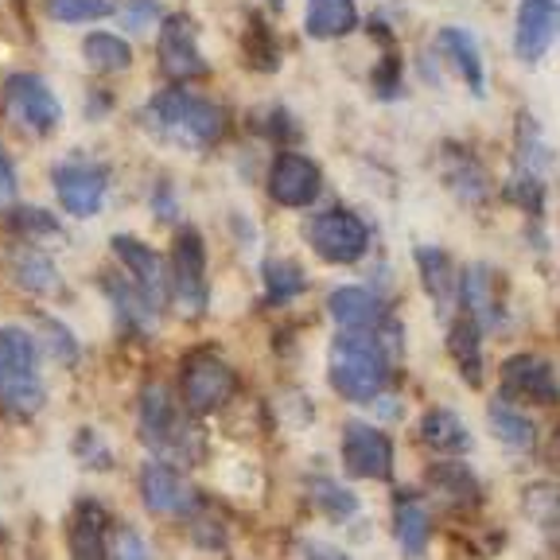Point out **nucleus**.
Listing matches in <instances>:
<instances>
[{
    "mask_svg": "<svg viewBox=\"0 0 560 560\" xmlns=\"http://www.w3.org/2000/svg\"><path fill=\"white\" fill-rule=\"evenodd\" d=\"M401 347V331L394 319H382L377 327H347L331 342L327 359V377L335 394L347 401H377L389 382V362Z\"/></svg>",
    "mask_w": 560,
    "mask_h": 560,
    "instance_id": "obj_1",
    "label": "nucleus"
},
{
    "mask_svg": "<svg viewBox=\"0 0 560 560\" xmlns=\"http://www.w3.org/2000/svg\"><path fill=\"white\" fill-rule=\"evenodd\" d=\"M44 401L47 385L39 370V339L24 327H0V409L12 420H32Z\"/></svg>",
    "mask_w": 560,
    "mask_h": 560,
    "instance_id": "obj_2",
    "label": "nucleus"
},
{
    "mask_svg": "<svg viewBox=\"0 0 560 560\" xmlns=\"http://www.w3.org/2000/svg\"><path fill=\"white\" fill-rule=\"evenodd\" d=\"M144 121L152 125V132H160L179 149H207V144H214L222 137L219 105H210L199 94H187L184 86H167L160 94H152Z\"/></svg>",
    "mask_w": 560,
    "mask_h": 560,
    "instance_id": "obj_3",
    "label": "nucleus"
},
{
    "mask_svg": "<svg viewBox=\"0 0 560 560\" xmlns=\"http://www.w3.org/2000/svg\"><path fill=\"white\" fill-rule=\"evenodd\" d=\"M137 432L152 452L172 455V459H187V464L199 459V452L191 444L199 436L187 432V417L175 412L172 394H167L164 385H144V394H140L137 405Z\"/></svg>",
    "mask_w": 560,
    "mask_h": 560,
    "instance_id": "obj_4",
    "label": "nucleus"
},
{
    "mask_svg": "<svg viewBox=\"0 0 560 560\" xmlns=\"http://www.w3.org/2000/svg\"><path fill=\"white\" fill-rule=\"evenodd\" d=\"M234 389H237L234 370L207 347L187 354L184 366H179V394H184V409L191 412V417L219 412L222 405L234 397Z\"/></svg>",
    "mask_w": 560,
    "mask_h": 560,
    "instance_id": "obj_5",
    "label": "nucleus"
},
{
    "mask_svg": "<svg viewBox=\"0 0 560 560\" xmlns=\"http://www.w3.org/2000/svg\"><path fill=\"white\" fill-rule=\"evenodd\" d=\"M172 300L175 307L191 319H199L207 312V300H210V289H207V245H202L199 230L184 226L175 234L172 242Z\"/></svg>",
    "mask_w": 560,
    "mask_h": 560,
    "instance_id": "obj_6",
    "label": "nucleus"
},
{
    "mask_svg": "<svg viewBox=\"0 0 560 560\" xmlns=\"http://www.w3.org/2000/svg\"><path fill=\"white\" fill-rule=\"evenodd\" d=\"M4 114L20 125V129L35 132V137H51L62 121V105L55 90L47 86L39 74H9L4 79Z\"/></svg>",
    "mask_w": 560,
    "mask_h": 560,
    "instance_id": "obj_7",
    "label": "nucleus"
},
{
    "mask_svg": "<svg viewBox=\"0 0 560 560\" xmlns=\"http://www.w3.org/2000/svg\"><path fill=\"white\" fill-rule=\"evenodd\" d=\"M304 237L315 254L331 265L359 261V257H366V249H370V226L359 219V214H350V210H342V207L315 214V219L304 226Z\"/></svg>",
    "mask_w": 560,
    "mask_h": 560,
    "instance_id": "obj_8",
    "label": "nucleus"
},
{
    "mask_svg": "<svg viewBox=\"0 0 560 560\" xmlns=\"http://www.w3.org/2000/svg\"><path fill=\"white\" fill-rule=\"evenodd\" d=\"M342 467L354 479H389L394 475V444L374 424L342 429Z\"/></svg>",
    "mask_w": 560,
    "mask_h": 560,
    "instance_id": "obj_9",
    "label": "nucleus"
},
{
    "mask_svg": "<svg viewBox=\"0 0 560 560\" xmlns=\"http://www.w3.org/2000/svg\"><path fill=\"white\" fill-rule=\"evenodd\" d=\"M51 187L59 195L62 210L74 219H94L105 207V191H109V175L102 167H82V164H59L51 172Z\"/></svg>",
    "mask_w": 560,
    "mask_h": 560,
    "instance_id": "obj_10",
    "label": "nucleus"
},
{
    "mask_svg": "<svg viewBox=\"0 0 560 560\" xmlns=\"http://www.w3.org/2000/svg\"><path fill=\"white\" fill-rule=\"evenodd\" d=\"M140 499H144V506L152 514H164V517H187L199 510L195 506V490L164 459H149V464L140 467Z\"/></svg>",
    "mask_w": 560,
    "mask_h": 560,
    "instance_id": "obj_11",
    "label": "nucleus"
},
{
    "mask_svg": "<svg viewBox=\"0 0 560 560\" xmlns=\"http://www.w3.org/2000/svg\"><path fill=\"white\" fill-rule=\"evenodd\" d=\"M502 394L525 405H557L560 382L552 366L537 354H514L502 362Z\"/></svg>",
    "mask_w": 560,
    "mask_h": 560,
    "instance_id": "obj_12",
    "label": "nucleus"
},
{
    "mask_svg": "<svg viewBox=\"0 0 560 560\" xmlns=\"http://www.w3.org/2000/svg\"><path fill=\"white\" fill-rule=\"evenodd\" d=\"M160 67L172 79H202L207 74V59L199 51V32L195 20L187 16H167L160 24Z\"/></svg>",
    "mask_w": 560,
    "mask_h": 560,
    "instance_id": "obj_13",
    "label": "nucleus"
},
{
    "mask_svg": "<svg viewBox=\"0 0 560 560\" xmlns=\"http://www.w3.org/2000/svg\"><path fill=\"white\" fill-rule=\"evenodd\" d=\"M560 39V4L557 0H522L514 27V51L522 62L545 59L552 44Z\"/></svg>",
    "mask_w": 560,
    "mask_h": 560,
    "instance_id": "obj_14",
    "label": "nucleus"
},
{
    "mask_svg": "<svg viewBox=\"0 0 560 560\" xmlns=\"http://www.w3.org/2000/svg\"><path fill=\"white\" fill-rule=\"evenodd\" d=\"M114 254H117V261L132 272V284L144 292V300H149V304L160 312V307L172 300V280H167V269H164V261L156 257V249H149V245L137 242V237L117 234L114 237Z\"/></svg>",
    "mask_w": 560,
    "mask_h": 560,
    "instance_id": "obj_15",
    "label": "nucleus"
},
{
    "mask_svg": "<svg viewBox=\"0 0 560 560\" xmlns=\"http://www.w3.org/2000/svg\"><path fill=\"white\" fill-rule=\"evenodd\" d=\"M269 195L280 207H307L319 195V164L300 152H280L269 172Z\"/></svg>",
    "mask_w": 560,
    "mask_h": 560,
    "instance_id": "obj_16",
    "label": "nucleus"
},
{
    "mask_svg": "<svg viewBox=\"0 0 560 560\" xmlns=\"http://www.w3.org/2000/svg\"><path fill=\"white\" fill-rule=\"evenodd\" d=\"M105 537H109V514L97 499H82L70 514V525H67V541H70V552L79 560H94V557H105Z\"/></svg>",
    "mask_w": 560,
    "mask_h": 560,
    "instance_id": "obj_17",
    "label": "nucleus"
},
{
    "mask_svg": "<svg viewBox=\"0 0 560 560\" xmlns=\"http://www.w3.org/2000/svg\"><path fill=\"white\" fill-rule=\"evenodd\" d=\"M327 312H331L335 324L342 327H377L382 319H389L385 312V300L374 296L370 289L362 284H342L327 296Z\"/></svg>",
    "mask_w": 560,
    "mask_h": 560,
    "instance_id": "obj_18",
    "label": "nucleus"
},
{
    "mask_svg": "<svg viewBox=\"0 0 560 560\" xmlns=\"http://www.w3.org/2000/svg\"><path fill=\"white\" fill-rule=\"evenodd\" d=\"M494 296H499V289H494V272H490L487 265H471V269L464 272L459 300H464V312L471 315L482 331H494V327L502 324V319H499V300H494Z\"/></svg>",
    "mask_w": 560,
    "mask_h": 560,
    "instance_id": "obj_19",
    "label": "nucleus"
},
{
    "mask_svg": "<svg viewBox=\"0 0 560 560\" xmlns=\"http://www.w3.org/2000/svg\"><path fill=\"white\" fill-rule=\"evenodd\" d=\"M436 44H440V51L447 55V62L459 70V79L471 86V94H482L487 79H482V55H479V44H475V35L467 32V27H440Z\"/></svg>",
    "mask_w": 560,
    "mask_h": 560,
    "instance_id": "obj_20",
    "label": "nucleus"
},
{
    "mask_svg": "<svg viewBox=\"0 0 560 560\" xmlns=\"http://www.w3.org/2000/svg\"><path fill=\"white\" fill-rule=\"evenodd\" d=\"M429 487L444 506L452 510H475L482 502V487L475 479V471H467L464 464H440L429 471Z\"/></svg>",
    "mask_w": 560,
    "mask_h": 560,
    "instance_id": "obj_21",
    "label": "nucleus"
},
{
    "mask_svg": "<svg viewBox=\"0 0 560 560\" xmlns=\"http://www.w3.org/2000/svg\"><path fill=\"white\" fill-rule=\"evenodd\" d=\"M12 280H16L24 292H35V296H55L59 292V269L51 265V257L39 254L35 242L12 249Z\"/></svg>",
    "mask_w": 560,
    "mask_h": 560,
    "instance_id": "obj_22",
    "label": "nucleus"
},
{
    "mask_svg": "<svg viewBox=\"0 0 560 560\" xmlns=\"http://www.w3.org/2000/svg\"><path fill=\"white\" fill-rule=\"evenodd\" d=\"M479 342H482V327L464 312L452 324V331H447V350H452L455 370H459V374H464V382L475 385V389L482 385V350H479Z\"/></svg>",
    "mask_w": 560,
    "mask_h": 560,
    "instance_id": "obj_23",
    "label": "nucleus"
},
{
    "mask_svg": "<svg viewBox=\"0 0 560 560\" xmlns=\"http://www.w3.org/2000/svg\"><path fill=\"white\" fill-rule=\"evenodd\" d=\"M304 27L312 39H339L359 27V9L354 0H307Z\"/></svg>",
    "mask_w": 560,
    "mask_h": 560,
    "instance_id": "obj_24",
    "label": "nucleus"
},
{
    "mask_svg": "<svg viewBox=\"0 0 560 560\" xmlns=\"http://www.w3.org/2000/svg\"><path fill=\"white\" fill-rule=\"evenodd\" d=\"M417 269H420V280H424V292L432 296V304L440 307V312H447L455 300V269L452 261H447L444 249H436V245H417Z\"/></svg>",
    "mask_w": 560,
    "mask_h": 560,
    "instance_id": "obj_25",
    "label": "nucleus"
},
{
    "mask_svg": "<svg viewBox=\"0 0 560 560\" xmlns=\"http://www.w3.org/2000/svg\"><path fill=\"white\" fill-rule=\"evenodd\" d=\"M420 444L436 447V452H447V455H459L471 447V432L452 409H432L420 417Z\"/></svg>",
    "mask_w": 560,
    "mask_h": 560,
    "instance_id": "obj_26",
    "label": "nucleus"
},
{
    "mask_svg": "<svg viewBox=\"0 0 560 560\" xmlns=\"http://www.w3.org/2000/svg\"><path fill=\"white\" fill-rule=\"evenodd\" d=\"M102 284H105V296H109V304H114V312L121 315L125 324L137 327V331H149L152 319H156V307L144 300V292H140L137 284H125V280L114 277V272H105Z\"/></svg>",
    "mask_w": 560,
    "mask_h": 560,
    "instance_id": "obj_27",
    "label": "nucleus"
},
{
    "mask_svg": "<svg viewBox=\"0 0 560 560\" xmlns=\"http://www.w3.org/2000/svg\"><path fill=\"white\" fill-rule=\"evenodd\" d=\"M394 537L409 557H420V552L429 549V537H432V514L429 506H420V502H397V514H394Z\"/></svg>",
    "mask_w": 560,
    "mask_h": 560,
    "instance_id": "obj_28",
    "label": "nucleus"
},
{
    "mask_svg": "<svg viewBox=\"0 0 560 560\" xmlns=\"http://www.w3.org/2000/svg\"><path fill=\"white\" fill-rule=\"evenodd\" d=\"M82 59H86L97 74H121V70H129V62H132V47L125 44L121 35L90 32L86 39H82Z\"/></svg>",
    "mask_w": 560,
    "mask_h": 560,
    "instance_id": "obj_29",
    "label": "nucleus"
},
{
    "mask_svg": "<svg viewBox=\"0 0 560 560\" xmlns=\"http://www.w3.org/2000/svg\"><path fill=\"white\" fill-rule=\"evenodd\" d=\"M32 319H35V331H39V350H47L62 366H74V362L82 359V347L70 327H62L59 319H51V315H44V312L32 315Z\"/></svg>",
    "mask_w": 560,
    "mask_h": 560,
    "instance_id": "obj_30",
    "label": "nucleus"
},
{
    "mask_svg": "<svg viewBox=\"0 0 560 560\" xmlns=\"http://www.w3.org/2000/svg\"><path fill=\"white\" fill-rule=\"evenodd\" d=\"M265 289H269V304H289V300H296L307 289V277L289 257H272L265 265Z\"/></svg>",
    "mask_w": 560,
    "mask_h": 560,
    "instance_id": "obj_31",
    "label": "nucleus"
},
{
    "mask_svg": "<svg viewBox=\"0 0 560 560\" xmlns=\"http://www.w3.org/2000/svg\"><path fill=\"white\" fill-rule=\"evenodd\" d=\"M490 429L499 432L502 444H510L514 452H529L534 447V424L522 417V412H514L510 405H490Z\"/></svg>",
    "mask_w": 560,
    "mask_h": 560,
    "instance_id": "obj_32",
    "label": "nucleus"
},
{
    "mask_svg": "<svg viewBox=\"0 0 560 560\" xmlns=\"http://www.w3.org/2000/svg\"><path fill=\"white\" fill-rule=\"evenodd\" d=\"M522 510L525 517H534L537 525L552 529L560 522V487L557 482H534V487L522 494Z\"/></svg>",
    "mask_w": 560,
    "mask_h": 560,
    "instance_id": "obj_33",
    "label": "nucleus"
},
{
    "mask_svg": "<svg viewBox=\"0 0 560 560\" xmlns=\"http://www.w3.org/2000/svg\"><path fill=\"white\" fill-rule=\"evenodd\" d=\"M245 59L254 62L257 70H277L280 62V47H277V35L269 32V24H265L261 16L249 20V32H245Z\"/></svg>",
    "mask_w": 560,
    "mask_h": 560,
    "instance_id": "obj_34",
    "label": "nucleus"
},
{
    "mask_svg": "<svg viewBox=\"0 0 560 560\" xmlns=\"http://www.w3.org/2000/svg\"><path fill=\"white\" fill-rule=\"evenodd\" d=\"M44 4L62 24H90V20H105L117 12V0H44Z\"/></svg>",
    "mask_w": 560,
    "mask_h": 560,
    "instance_id": "obj_35",
    "label": "nucleus"
},
{
    "mask_svg": "<svg viewBox=\"0 0 560 560\" xmlns=\"http://www.w3.org/2000/svg\"><path fill=\"white\" fill-rule=\"evenodd\" d=\"M312 502L324 510L327 517H335V522H347V517H354V510H359V499H354L350 490H342L339 482H331V479H315L312 482Z\"/></svg>",
    "mask_w": 560,
    "mask_h": 560,
    "instance_id": "obj_36",
    "label": "nucleus"
},
{
    "mask_svg": "<svg viewBox=\"0 0 560 560\" xmlns=\"http://www.w3.org/2000/svg\"><path fill=\"white\" fill-rule=\"evenodd\" d=\"M9 226L16 230L20 237H27V242H39V237H59V219L55 214H47V210L39 207H16L9 214Z\"/></svg>",
    "mask_w": 560,
    "mask_h": 560,
    "instance_id": "obj_37",
    "label": "nucleus"
},
{
    "mask_svg": "<svg viewBox=\"0 0 560 560\" xmlns=\"http://www.w3.org/2000/svg\"><path fill=\"white\" fill-rule=\"evenodd\" d=\"M506 199L517 202L522 210H534V214H541V207H545V184H541V175L529 172V167H517V175L506 184Z\"/></svg>",
    "mask_w": 560,
    "mask_h": 560,
    "instance_id": "obj_38",
    "label": "nucleus"
},
{
    "mask_svg": "<svg viewBox=\"0 0 560 560\" xmlns=\"http://www.w3.org/2000/svg\"><path fill=\"white\" fill-rule=\"evenodd\" d=\"M152 16H156V0H132L129 9L121 12V20H125L129 32H144Z\"/></svg>",
    "mask_w": 560,
    "mask_h": 560,
    "instance_id": "obj_39",
    "label": "nucleus"
},
{
    "mask_svg": "<svg viewBox=\"0 0 560 560\" xmlns=\"http://www.w3.org/2000/svg\"><path fill=\"white\" fill-rule=\"evenodd\" d=\"M16 199V172L9 164V152L0 149V207H9Z\"/></svg>",
    "mask_w": 560,
    "mask_h": 560,
    "instance_id": "obj_40",
    "label": "nucleus"
},
{
    "mask_svg": "<svg viewBox=\"0 0 560 560\" xmlns=\"http://www.w3.org/2000/svg\"><path fill=\"white\" fill-rule=\"evenodd\" d=\"M374 82H377V90H382L385 97L397 94V59H394V55H389V59L374 70Z\"/></svg>",
    "mask_w": 560,
    "mask_h": 560,
    "instance_id": "obj_41",
    "label": "nucleus"
},
{
    "mask_svg": "<svg viewBox=\"0 0 560 560\" xmlns=\"http://www.w3.org/2000/svg\"><path fill=\"white\" fill-rule=\"evenodd\" d=\"M114 557H149V549L137 541V534H132V529H125V534H117Z\"/></svg>",
    "mask_w": 560,
    "mask_h": 560,
    "instance_id": "obj_42",
    "label": "nucleus"
},
{
    "mask_svg": "<svg viewBox=\"0 0 560 560\" xmlns=\"http://www.w3.org/2000/svg\"><path fill=\"white\" fill-rule=\"evenodd\" d=\"M545 464L552 467V471L560 475V429L552 432V440H549V447H545Z\"/></svg>",
    "mask_w": 560,
    "mask_h": 560,
    "instance_id": "obj_43",
    "label": "nucleus"
},
{
    "mask_svg": "<svg viewBox=\"0 0 560 560\" xmlns=\"http://www.w3.org/2000/svg\"><path fill=\"white\" fill-rule=\"evenodd\" d=\"M269 4H277V9H280V4H284V0H269Z\"/></svg>",
    "mask_w": 560,
    "mask_h": 560,
    "instance_id": "obj_44",
    "label": "nucleus"
}]
</instances>
